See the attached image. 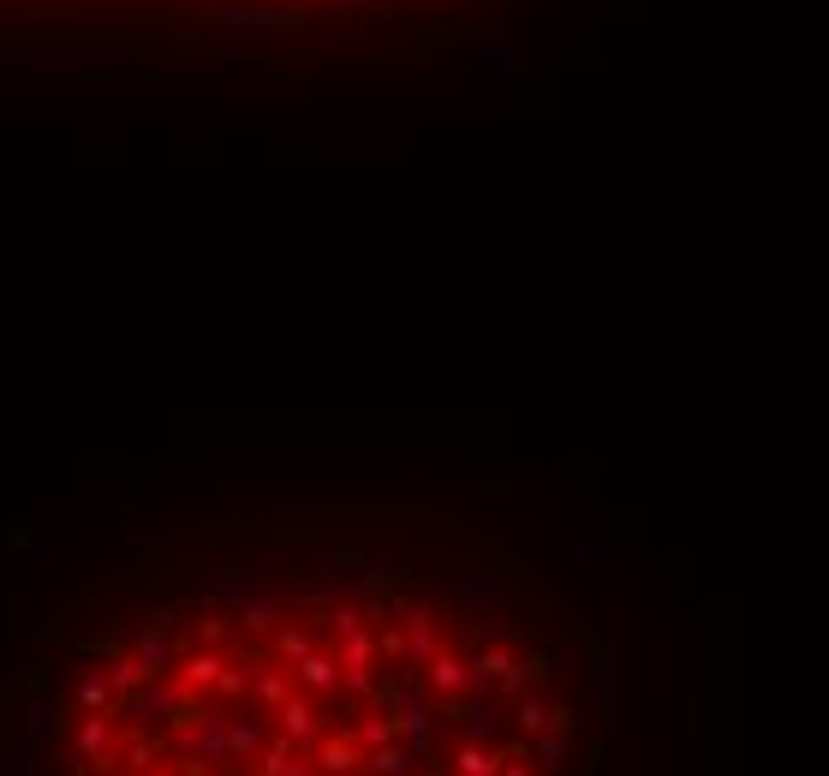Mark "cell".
Segmentation results:
<instances>
[{
  "label": "cell",
  "instance_id": "cell-1",
  "mask_svg": "<svg viewBox=\"0 0 829 776\" xmlns=\"http://www.w3.org/2000/svg\"><path fill=\"white\" fill-rule=\"evenodd\" d=\"M543 657L400 574L191 592L84 669L72 776H484L525 764Z\"/></svg>",
  "mask_w": 829,
  "mask_h": 776
}]
</instances>
